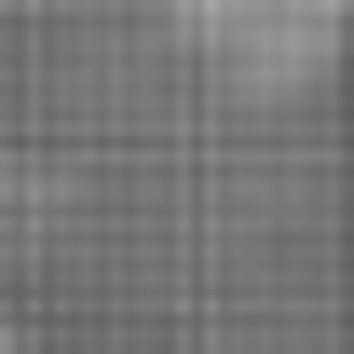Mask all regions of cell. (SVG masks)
Here are the masks:
<instances>
[{"label":"cell","instance_id":"cell-1","mask_svg":"<svg viewBox=\"0 0 354 354\" xmlns=\"http://www.w3.org/2000/svg\"><path fill=\"white\" fill-rule=\"evenodd\" d=\"M0 354H28V341H14V327H0Z\"/></svg>","mask_w":354,"mask_h":354}]
</instances>
